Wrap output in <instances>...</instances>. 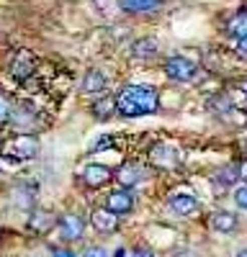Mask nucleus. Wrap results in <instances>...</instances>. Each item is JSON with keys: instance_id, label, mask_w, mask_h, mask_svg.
Returning a JSON list of instances; mask_svg holds the SVG:
<instances>
[{"instance_id": "obj_1", "label": "nucleus", "mask_w": 247, "mask_h": 257, "mask_svg": "<svg viewBox=\"0 0 247 257\" xmlns=\"http://www.w3.org/2000/svg\"><path fill=\"white\" fill-rule=\"evenodd\" d=\"M160 108V95L147 85H127L116 95V111L121 116H150Z\"/></svg>"}, {"instance_id": "obj_2", "label": "nucleus", "mask_w": 247, "mask_h": 257, "mask_svg": "<svg viewBox=\"0 0 247 257\" xmlns=\"http://www.w3.org/2000/svg\"><path fill=\"white\" fill-rule=\"evenodd\" d=\"M3 155H8L13 160H31L39 155V142L31 134H18L3 144Z\"/></svg>"}, {"instance_id": "obj_3", "label": "nucleus", "mask_w": 247, "mask_h": 257, "mask_svg": "<svg viewBox=\"0 0 247 257\" xmlns=\"http://www.w3.org/2000/svg\"><path fill=\"white\" fill-rule=\"evenodd\" d=\"M196 72H198V67L185 57H170L165 62V75L175 82H191L196 77Z\"/></svg>"}, {"instance_id": "obj_4", "label": "nucleus", "mask_w": 247, "mask_h": 257, "mask_svg": "<svg viewBox=\"0 0 247 257\" xmlns=\"http://www.w3.org/2000/svg\"><path fill=\"white\" fill-rule=\"evenodd\" d=\"M150 160L155 167H162V170H173L180 165V155L178 149L170 147V144H155L152 152H150Z\"/></svg>"}, {"instance_id": "obj_5", "label": "nucleus", "mask_w": 247, "mask_h": 257, "mask_svg": "<svg viewBox=\"0 0 247 257\" xmlns=\"http://www.w3.org/2000/svg\"><path fill=\"white\" fill-rule=\"evenodd\" d=\"M82 231H85V221H82V216H77V213H65V216L59 219V234H62V239L75 242V239L82 237Z\"/></svg>"}, {"instance_id": "obj_6", "label": "nucleus", "mask_w": 247, "mask_h": 257, "mask_svg": "<svg viewBox=\"0 0 247 257\" xmlns=\"http://www.w3.org/2000/svg\"><path fill=\"white\" fill-rule=\"evenodd\" d=\"M144 175H147V170H144L142 165H137V162H127V165H121L118 170H116V180H118V185H124V188H134L137 183H142L144 180Z\"/></svg>"}, {"instance_id": "obj_7", "label": "nucleus", "mask_w": 247, "mask_h": 257, "mask_svg": "<svg viewBox=\"0 0 247 257\" xmlns=\"http://www.w3.org/2000/svg\"><path fill=\"white\" fill-rule=\"evenodd\" d=\"M134 206V198L129 190H111L106 196V208L111 213H116V216H121V213H129Z\"/></svg>"}, {"instance_id": "obj_8", "label": "nucleus", "mask_w": 247, "mask_h": 257, "mask_svg": "<svg viewBox=\"0 0 247 257\" xmlns=\"http://www.w3.org/2000/svg\"><path fill=\"white\" fill-rule=\"evenodd\" d=\"M82 180H85L90 188H100V185H106L111 180V170L106 165H88L85 170H82Z\"/></svg>"}, {"instance_id": "obj_9", "label": "nucleus", "mask_w": 247, "mask_h": 257, "mask_svg": "<svg viewBox=\"0 0 247 257\" xmlns=\"http://www.w3.org/2000/svg\"><path fill=\"white\" fill-rule=\"evenodd\" d=\"M170 206L180 216H188V213H193L198 208V198L193 193H175V196H170Z\"/></svg>"}, {"instance_id": "obj_10", "label": "nucleus", "mask_w": 247, "mask_h": 257, "mask_svg": "<svg viewBox=\"0 0 247 257\" xmlns=\"http://www.w3.org/2000/svg\"><path fill=\"white\" fill-rule=\"evenodd\" d=\"M90 221H93V226L98 231H106V234L108 231H116V226H118V216H116V213H111L108 208H95Z\"/></svg>"}, {"instance_id": "obj_11", "label": "nucleus", "mask_w": 247, "mask_h": 257, "mask_svg": "<svg viewBox=\"0 0 247 257\" xmlns=\"http://www.w3.org/2000/svg\"><path fill=\"white\" fill-rule=\"evenodd\" d=\"M34 57L24 49V52H18L16 54V59H13V64H11V72H13V77H18V80H26L31 72H34Z\"/></svg>"}, {"instance_id": "obj_12", "label": "nucleus", "mask_w": 247, "mask_h": 257, "mask_svg": "<svg viewBox=\"0 0 247 257\" xmlns=\"http://www.w3.org/2000/svg\"><path fill=\"white\" fill-rule=\"evenodd\" d=\"M103 88H106V75H103L100 70H88L85 77H82V93H100Z\"/></svg>"}, {"instance_id": "obj_13", "label": "nucleus", "mask_w": 247, "mask_h": 257, "mask_svg": "<svg viewBox=\"0 0 247 257\" xmlns=\"http://www.w3.org/2000/svg\"><path fill=\"white\" fill-rule=\"evenodd\" d=\"M155 54H157V41L150 39V36L132 44V57H137V59H152Z\"/></svg>"}, {"instance_id": "obj_14", "label": "nucleus", "mask_w": 247, "mask_h": 257, "mask_svg": "<svg viewBox=\"0 0 247 257\" xmlns=\"http://www.w3.org/2000/svg\"><path fill=\"white\" fill-rule=\"evenodd\" d=\"M121 11L127 13H144V11H155L162 6V0H118Z\"/></svg>"}, {"instance_id": "obj_15", "label": "nucleus", "mask_w": 247, "mask_h": 257, "mask_svg": "<svg viewBox=\"0 0 247 257\" xmlns=\"http://www.w3.org/2000/svg\"><path fill=\"white\" fill-rule=\"evenodd\" d=\"M54 226V216L49 211H34V216L29 219V229L31 231H39V234H44Z\"/></svg>"}, {"instance_id": "obj_16", "label": "nucleus", "mask_w": 247, "mask_h": 257, "mask_svg": "<svg viewBox=\"0 0 247 257\" xmlns=\"http://www.w3.org/2000/svg\"><path fill=\"white\" fill-rule=\"evenodd\" d=\"M211 226L216 229V231H234L237 229V216L234 213H229V211H216L214 216H211Z\"/></svg>"}, {"instance_id": "obj_17", "label": "nucleus", "mask_w": 247, "mask_h": 257, "mask_svg": "<svg viewBox=\"0 0 247 257\" xmlns=\"http://www.w3.org/2000/svg\"><path fill=\"white\" fill-rule=\"evenodd\" d=\"M226 31H229L234 39L244 41V39H247V13H237V16L229 21V26H226Z\"/></svg>"}, {"instance_id": "obj_18", "label": "nucleus", "mask_w": 247, "mask_h": 257, "mask_svg": "<svg viewBox=\"0 0 247 257\" xmlns=\"http://www.w3.org/2000/svg\"><path fill=\"white\" fill-rule=\"evenodd\" d=\"M116 111V98H111V95H106V98H100V100H95L93 103V113H95V118H108L111 113Z\"/></svg>"}, {"instance_id": "obj_19", "label": "nucleus", "mask_w": 247, "mask_h": 257, "mask_svg": "<svg viewBox=\"0 0 247 257\" xmlns=\"http://www.w3.org/2000/svg\"><path fill=\"white\" fill-rule=\"evenodd\" d=\"M239 178V167L237 165H226L224 170H219V180L221 183H234Z\"/></svg>"}, {"instance_id": "obj_20", "label": "nucleus", "mask_w": 247, "mask_h": 257, "mask_svg": "<svg viewBox=\"0 0 247 257\" xmlns=\"http://www.w3.org/2000/svg\"><path fill=\"white\" fill-rule=\"evenodd\" d=\"M6 118H11V103L3 93H0V121H6Z\"/></svg>"}, {"instance_id": "obj_21", "label": "nucleus", "mask_w": 247, "mask_h": 257, "mask_svg": "<svg viewBox=\"0 0 247 257\" xmlns=\"http://www.w3.org/2000/svg\"><path fill=\"white\" fill-rule=\"evenodd\" d=\"M234 203L239 208H247V188H237L234 190Z\"/></svg>"}, {"instance_id": "obj_22", "label": "nucleus", "mask_w": 247, "mask_h": 257, "mask_svg": "<svg viewBox=\"0 0 247 257\" xmlns=\"http://www.w3.org/2000/svg\"><path fill=\"white\" fill-rule=\"evenodd\" d=\"M82 257H108V252L103 247H88L85 252H82Z\"/></svg>"}, {"instance_id": "obj_23", "label": "nucleus", "mask_w": 247, "mask_h": 257, "mask_svg": "<svg viewBox=\"0 0 247 257\" xmlns=\"http://www.w3.org/2000/svg\"><path fill=\"white\" fill-rule=\"evenodd\" d=\"M52 254H54V257H75V252H72V249H65V247H57Z\"/></svg>"}, {"instance_id": "obj_24", "label": "nucleus", "mask_w": 247, "mask_h": 257, "mask_svg": "<svg viewBox=\"0 0 247 257\" xmlns=\"http://www.w3.org/2000/svg\"><path fill=\"white\" fill-rule=\"evenodd\" d=\"M95 3L100 6L103 13H111V6H113V0H95Z\"/></svg>"}, {"instance_id": "obj_25", "label": "nucleus", "mask_w": 247, "mask_h": 257, "mask_svg": "<svg viewBox=\"0 0 247 257\" xmlns=\"http://www.w3.org/2000/svg\"><path fill=\"white\" fill-rule=\"evenodd\" d=\"M237 167H239V178H242V180L247 183V160H244V162H239Z\"/></svg>"}, {"instance_id": "obj_26", "label": "nucleus", "mask_w": 247, "mask_h": 257, "mask_svg": "<svg viewBox=\"0 0 247 257\" xmlns=\"http://www.w3.org/2000/svg\"><path fill=\"white\" fill-rule=\"evenodd\" d=\"M132 257H152V252H150V249H137Z\"/></svg>"}, {"instance_id": "obj_27", "label": "nucleus", "mask_w": 247, "mask_h": 257, "mask_svg": "<svg viewBox=\"0 0 247 257\" xmlns=\"http://www.w3.org/2000/svg\"><path fill=\"white\" fill-rule=\"evenodd\" d=\"M239 54H242V57H247V39H244V41H239Z\"/></svg>"}, {"instance_id": "obj_28", "label": "nucleus", "mask_w": 247, "mask_h": 257, "mask_svg": "<svg viewBox=\"0 0 247 257\" xmlns=\"http://www.w3.org/2000/svg\"><path fill=\"white\" fill-rule=\"evenodd\" d=\"M173 257H196V254H193V252H188V249H185V252H175Z\"/></svg>"}, {"instance_id": "obj_29", "label": "nucleus", "mask_w": 247, "mask_h": 257, "mask_svg": "<svg viewBox=\"0 0 247 257\" xmlns=\"http://www.w3.org/2000/svg\"><path fill=\"white\" fill-rule=\"evenodd\" d=\"M234 257H247V249H239V252H234Z\"/></svg>"}, {"instance_id": "obj_30", "label": "nucleus", "mask_w": 247, "mask_h": 257, "mask_svg": "<svg viewBox=\"0 0 247 257\" xmlns=\"http://www.w3.org/2000/svg\"><path fill=\"white\" fill-rule=\"evenodd\" d=\"M113 257H127V252H124V249H116V254Z\"/></svg>"}, {"instance_id": "obj_31", "label": "nucleus", "mask_w": 247, "mask_h": 257, "mask_svg": "<svg viewBox=\"0 0 247 257\" xmlns=\"http://www.w3.org/2000/svg\"><path fill=\"white\" fill-rule=\"evenodd\" d=\"M244 13H247V3H244Z\"/></svg>"}]
</instances>
